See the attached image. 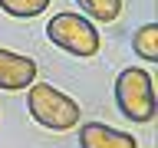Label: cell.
Listing matches in <instances>:
<instances>
[{"instance_id":"obj_1","label":"cell","mask_w":158,"mask_h":148,"mask_svg":"<svg viewBox=\"0 0 158 148\" xmlns=\"http://www.w3.org/2000/svg\"><path fill=\"white\" fill-rule=\"evenodd\" d=\"M27 109L33 115V122H40L49 132H73L79 125V112H82V105L76 99L53 89L49 82H33L27 89Z\"/></svg>"},{"instance_id":"obj_2","label":"cell","mask_w":158,"mask_h":148,"mask_svg":"<svg viewBox=\"0 0 158 148\" xmlns=\"http://www.w3.org/2000/svg\"><path fill=\"white\" fill-rule=\"evenodd\" d=\"M115 105L135 125H145V122L155 118L158 99H155V86H152V72L148 69H122L118 72V79H115Z\"/></svg>"},{"instance_id":"obj_3","label":"cell","mask_w":158,"mask_h":148,"mask_svg":"<svg viewBox=\"0 0 158 148\" xmlns=\"http://www.w3.org/2000/svg\"><path fill=\"white\" fill-rule=\"evenodd\" d=\"M46 36L53 46L66 49L69 56H79V59H89L96 56L99 46H102V36H99V30L89 23L86 17H79L73 10H63L56 17L46 23Z\"/></svg>"},{"instance_id":"obj_4","label":"cell","mask_w":158,"mask_h":148,"mask_svg":"<svg viewBox=\"0 0 158 148\" xmlns=\"http://www.w3.org/2000/svg\"><path fill=\"white\" fill-rule=\"evenodd\" d=\"M33 82H36L33 56H23V53L0 46V89L3 92H20V89H30Z\"/></svg>"},{"instance_id":"obj_5","label":"cell","mask_w":158,"mask_h":148,"mask_svg":"<svg viewBox=\"0 0 158 148\" xmlns=\"http://www.w3.org/2000/svg\"><path fill=\"white\" fill-rule=\"evenodd\" d=\"M79 148H138L132 132H118L106 122H86L79 125Z\"/></svg>"},{"instance_id":"obj_6","label":"cell","mask_w":158,"mask_h":148,"mask_svg":"<svg viewBox=\"0 0 158 148\" xmlns=\"http://www.w3.org/2000/svg\"><path fill=\"white\" fill-rule=\"evenodd\" d=\"M132 49L145 63H158V23H142L132 33Z\"/></svg>"},{"instance_id":"obj_7","label":"cell","mask_w":158,"mask_h":148,"mask_svg":"<svg viewBox=\"0 0 158 148\" xmlns=\"http://www.w3.org/2000/svg\"><path fill=\"white\" fill-rule=\"evenodd\" d=\"M79 7L99 23H112L122 17V0H79Z\"/></svg>"},{"instance_id":"obj_8","label":"cell","mask_w":158,"mask_h":148,"mask_svg":"<svg viewBox=\"0 0 158 148\" xmlns=\"http://www.w3.org/2000/svg\"><path fill=\"white\" fill-rule=\"evenodd\" d=\"M49 3H53V0H0V10L10 13V17L30 20V17H40Z\"/></svg>"}]
</instances>
